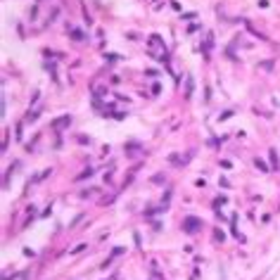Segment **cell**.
Masks as SVG:
<instances>
[{"label":"cell","instance_id":"obj_1","mask_svg":"<svg viewBox=\"0 0 280 280\" xmlns=\"http://www.w3.org/2000/svg\"><path fill=\"white\" fill-rule=\"evenodd\" d=\"M183 228H185V233H195V230L202 228V221L197 216H187L185 221H183Z\"/></svg>","mask_w":280,"mask_h":280},{"label":"cell","instance_id":"obj_2","mask_svg":"<svg viewBox=\"0 0 280 280\" xmlns=\"http://www.w3.org/2000/svg\"><path fill=\"white\" fill-rule=\"evenodd\" d=\"M69 121H71L69 116H62V119H60V121L55 124V128H62V126H66V124H69Z\"/></svg>","mask_w":280,"mask_h":280},{"label":"cell","instance_id":"obj_3","mask_svg":"<svg viewBox=\"0 0 280 280\" xmlns=\"http://www.w3.org/2000/svg\"><path fill=\"white\" fill-rule=\"evenodd\" d=\"M254 164H256V166H259V169H261V171H268V166H266V164H264V161H261V159H256V161H254Z\"/></svg>","mask_w":280,"mask_h":280},{"label":"cell","instance_id":"obj_4","mask_svg":"<svg viewBox=\"0 0 280 280\" xmlns=\"http://www.w3.org/2000/svg\"><path fill=\"white\" fill-rule=\"evenodd\" d=\"M271 161H273V166L278 164V152H276V150H271Z\"/></svg>","mask_w":280,"mask_h":280}]
</instances>
